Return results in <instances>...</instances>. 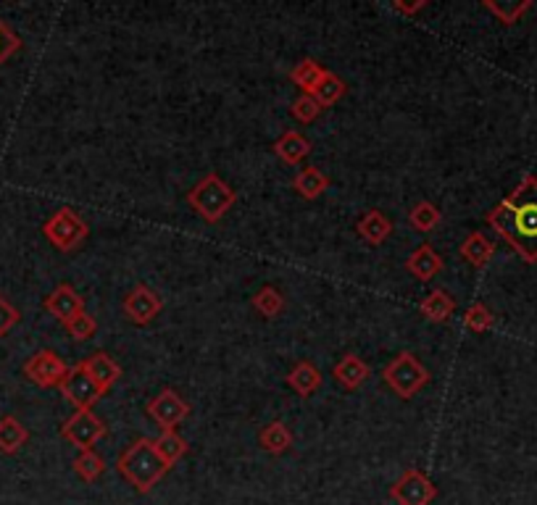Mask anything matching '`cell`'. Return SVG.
Instances as JSON below:
<instances>
[{
    "mask_svg": "<svg viewBox=\"0 0 537 505\" xmlns=\"http://www.w3.org/2000/svg\"><path fill=\"white\" fill-rule=\"evenodd\" d=\"M485 221L519 253L522 261L537 264V176L527 174Z\"/></svg>",
    "mask_w": 537,
    "mask_h": 505,
    "instance_id": "obj_1",
    "label": "cell"
},
{
    "mask_svg": "<svg viewBox=\"0 0 537 505\" xmlns=\"http://www.w3.org/2000/svg\"><path fill=\"white\" fill-rule=\"evenodd\" d=\"M116 472L122 473L137 492L148 495L171 469L161 461V455L153 447V439L140 437L119 455L116 461Z\"/></svg>",
    "mask_w": 537,
    "mask_h": 505,
    "instance_id": "obj_2",
    "label": "cell"
},
{
    "mask_svg": "<svg viewBox=\"0 0 537 505\" xmlns=\"http://www.w3.org/2000/svg\"><path fill=\"white\" fill-rule=\"evenodd\" d=\"M187 203H190V208L201 216L203 221L216 224V221H222L227 216V211L237 203V193L216 171H208L201 182L187 193Z\"/></svg>",
    "mask_w": 537,
    "mask_h": 505,
    "instance_id": "obj_3",
    "label": "cell"
},
{
    "mask_svg": "<svg viewBox=\"0 0 537 505\" xmlns=\"http://www.w3.org/2000/svg\"><path fill=\"white\" fill-rule=\"evenodd\" d=\"M382 379L398 398L411 401L416 398V392H422L430 384V371L414 353L403 350L382 369Z\"/></svg>",
    "mask_w": 537,
    "mask_h": 505,
    "instance_id": "obj_4",
    "label": "cell"
},
{
    "mask_svg": "<svg viewBox=\"0 0 537 505\" xmlns=\"http://www.w3.org/2000/svg\"><path fill=\"white\" fill-rule=\"evenodd\" d=\"M42 235H45V239H48L56 250L71 253V250H77V248L87 239L90 227H87V221H85L77 211H71V208H59V211L42 224Z\"/></svg>",
    "mask_w": 537,
    "mask_h": 505,
    "instance_id": "obj_5",
    "label": "cell"
},
{
    "mask_svg": "<svg viewBox=\"0 0 537 505\" xmlns=\"http://www.w3.org/2000/svg\"><path fill=\"white\" fill-rule=\"evenodd\" d=\"M61 437L79 450H93L105 437V424L93 410H74L61 427Z\"/></svg>",
    "mask_w": 537,
    "mask_h": 505,
    "instance_id": "obj_6",
    "label": "cell"
},
{
    "mask_svg": "<svg viewBox=\"0 0 537 505\" xmlns=\"http://www.w3.org/2000/svg\"><path fill=\"white\" fill-rule=\"evenodd\" d=\"M59 390H61V395L67 398L68 403L74 405V410H93V405L105 395L101 387L90 379V374L82 369L79 364H74L68 369L64 382L59 384Z\"/></svg>",
    "mask_w": 537,
    "mask_h": 505,
    "instance_id": "obj_7",
    "label": "cell"
},
{
    "mask_svg": "<svg viewBox=\"0 0 537 505\" xmlns=\"http://www.w3.org/2000/svg\"><path fill=\"white\" fill-rule=\"evenodd\" d=\"M148 416L156 421L161 432H177V427L190 416V405L177 390L167 387L148 403Z\"/></svg>",
    "mask_w": 537,
    "mask_h": 505,
    "instance_id": "obj_8",
    "label": "cell"
},
{
    "mask_svg": "<svg viewBox=\"0 0 537 505\" xmlns=\"http://www.w3.org/2000/svg\"><path fill=\"white\" fill-rule=\"evenodd\" d=\"M390 498L398 505H430L437 498V487L419 469H405L390 487Z\"/></svg>",
    "mask_w": 537,
    "mask_h": 505,
    "instance_id": "obj_9",
    "label": "cell"
},
{
    "mask_svg": "<svg viewBox=\"0 0 537 505\" xmlns=\"http://www.w3.org/2000/svg\"><path fill=\"white\" fill-rule=\"evenodd\" d=\"M68 369L71 366H67V361L59 353H53V350H37L32 358L24 364V376L32 384H37V387L48 390V387H59L64 382V376L68 374Z\"/></svg>",
    "mask_w": 537,
    "mask_h": 505,
    "instance_id": "obj_10",
    "label": "cell"
},
{
    "mask_svg": "<svg viewBox=\"0 0 537 505\" xmlns=\"http://www.w3.org/2000/svg\"><path fill=\"white\" fill-rule=\"evenodd\" d=\"M161 308H164V303H161L159 293L150 290L148 284H134L132 290L127 293V298H124V313L137 327L150 324L161 313Z\"/></svg>",
    "mask_w": 537,
    "mask_h": 505,
    "instance_id": "obj_11",
    "label": "cell"
},
{
    "mask_svg": "<svg viewBox=\"0 0 537 505\" xmlns=\"http://www.w3.org/2000/svg\"><path fill=\"white\" fill-rule=\"evenodd\" d=\"M45 311H48L50 316H56L61 324H67L74 316L85 313V298H82L71 284L64 282V284H59V287L45 298Z\"/></svg>",
    "mask_w": 537,
    "mask_h": 505,
    "instance_id": "obj_12",
    "label": "cell"
},
{
    "mask_svg": "<svg viewBox=\"0 0 537 505\" xmlns=\"http://www.w3.org/2000/svg\"><path fill=\"white\" fill-rule=\"evenodd\" d=\"M405 271L411 276H416L419 282H432L437 274L442 271V256L437 253L430 242H424L405 258Z\"/></svg>",
    "mask_w": 537,
    "mask_h": 505,
    "instance_id": "obj_13",
    "label": "cell"
},
{
    "mask_svg": "<svg viewBox=\"0 0 537 505\" xmlns=\"http://www.w3.org/2000/svg\"><path fill=\"white\" fill-rule=\"evenodd\" d=\"M79 366L90 374V379L101 387L103 392H108L119 379H122V366L108 356V353H93V356H87L85 361H79Z\"/></svg>",
    "mask_w": 537,
    "mask_h": 505,
    "instance_id": "obj_14",
    "label": "cell"
},
{
    "mask_svg": "<svg viewBox=\"0 0 537 505\" xmlns=\"http://www.w3.org/2000/svg\"><path fill=\"white\" fill-rule=\"evenodd\" d=\"M332 374H335V379L348 392H353V390H359V387L367 384V379H369V364L364 358H359L356 353H345L335 364Z\"/></svg>",
    "mask_w": 537,
    "mask_h": 505,
    "instance_id": "obj_15",
    "label": "cell"
},
{
    "mask_svg": "<svg viewBox=\"0 0 537 505\" xmlns=\"http://www.w3.org/2000/svg\"><path fill=\"white\" fill-rule=\"evenodd\" d=\"M459 253H461V258H464L469 266H474V269H485V266L493 261V256H496V245L482 235V232H469V235L464 237Z\"/></svg>",
    "mask_w": 537,
    "mask_h": 505,
    "instance_id": "obj_16",
    "label": "cell"
},
{
    "mask_svg": "<svg viewBox=\"0 0 537 505\" xmlns=\"http://www.w3.org/2000/svg\"><path fill=\"white\" fill-rule=\"evenodd\" d=\"M287 384L301 395V398H311L322 384H324V376H322V371L316 364H311V361H298L290 374H287Z\"/></svg>",
    "mask_w": 537,
    "mask_h": 505,
    "instance_id": "obj_17",
    "label": "cell"
},
{
    "mask_svg": "<svg viewBox=\"0 0 537 505\" xmlns=\"http://www.w3.org/2000/svg\"><path fill=\"white\" fill-rule=\"evenodd\" d=\"M293 190H298V195L305 201H316L330 190V176L316 167L301 168L293 179Z\"/></svg>",
    "mask_w": 537,
    "mask_h": 505,
    "instance_id": "obj_18",
    "label": "cell"
},
{
    "mask_svg": "<svg viewBox=\"0 0 537 505\" xmlns=\"http://www.w3.org/2000/svg\"><path fill=\"white\" fill-rule=\"evenodd\" d=\"M271 148H274L277 158H282V161H285V164H290V167H298L303 158L311 153V142H308L301 132H296V130L285 132V135L279 137Z\"/></svg>",
    "mask_w": 537,
    "mask_h": 505,
    "instance_id": "obj_19",
    "label": "cell"
},
{
    "mask_svg": "<svg viewBox=\"0 0 537 505\" xmlns=\"http://www.w3.org/2000/svg\"><path fill=\"white\" fill-rule=\"evenodd\" d=\"M356 232L361 235V239H367L369 245H382V242L390 237V232H393V224H390V219H387L382 211L371 208V211H367V213L359 219Z\"/></svg>",
    "mask_w": 537,
    "mask_h": 505,
    "instance_id": "obj_20",
    "label": "cell"
},
{
    "mask_svg": "<svg viewBox=\"0 0 537 505\" xmlns=\"http://www.w3.org/2000/svg\"><path fill=\"white\" fill-rule=\"evenodd\" d=\"M27 439H30V432L16 416H3L0 419V453L14 455V453H19L27 445Z\"/></svg>",
    "mask_w": 537,
    "mask_h": 505,
    "instance_id": "obj_21",
    "label": "cell"
},
{
    "mask_svg": "<svg viewBox=\"0 0 537 505\" xmlns=\"http://www.w3.org/2000/svg\"><path fill=\"white\" fill-rule=\"evenodd\" d=\"M345 90H348V85L337 77L335 71H327L324 68V74L319 77V82L311 90V98L319 103L322 108H332L345 95Z\"/></svg>",
    "mask_w": 537,
    "mask_h": 505,
    "instance_id": "obj_22",
    "label": "cell"
},
{
    "mask_svg": "<svg viewBox=\"0 0 537 505\" xmlns=\"http://www.w3.org/2000/svg\"><path fill=\"white\" fill-rule=\"evenodd\" d=\"M419 311H422V316H424L427 321L442 324V321H448V319L453 316L456 303H453V298H451L445 290H432V293L419 303Z\"/></svg>",
    "mask_w": 537,
    "mask_h": 505,
    "instance_id": "obj_23",
    "label": "cell"
},
{
    "mask_svg": "<svg viewBox=\"0 0 537 505\" xmlns=\"http://www.w3.org/2000/svg\"><path fill=\"white\" fill-rule=\"evenodd\" d=\"M153 447H156V453L161 455V461L167 464L168 469H174L190 450L185 437H179L177 432H161L159 437L153 439Z\"/></svg>",
    "mask_w": 537,
    "mask_h": 505,
    "instance_id": "obj_24",
    "label": "cell"
},
{
    "mask_svg": "<svg viewBox=\"0 0 537 505\" xmlns=\"http://www.w3.org/2000/svg\"><path fill=\"white\" fill-rule=\"evenodd\" d=\"M259 442L261 447L271 453V455H282L285 450H290L293 445V432L282 424V421H271L261 432H259Z\"/></svg>",
    "mask_w": 537,
    "mask_h": 505,
    "instance_id": "obj_25",
    "label": "cell"
},
{
    "mask_svg": "<svg viewBox=\"0 0 537 505\" xmlns=\"http://www.w3.org/2000/svg\"><path fill=\"white\" fill-rule=\"evenodd\" d=\"M250 305L264 316V319H277L282 311H285V295L271 287V284H264L253 298H250Z\"/></svg>",
    "mask_w": 537,
    "mask_h": 505,
    "instance_id": "obj_26",
    "label": "cell"
},
{
    "mask_svg": "<svg viewBox=\"0 0 537 505\" xmlns=\"http://www.w3.org/2000/svg\"><path fill=\"white\" fill-rule=\"evenodd\" d=\"M442 213L437 211L435 203L419 201L411 211H408V224L416 230V232H432L437 224H440Z\"/></svg>",
    "mask_w": 537,
    "mask_h": 505,
    "instance_id": "obj_27",
    "label": "cell"
},
{
    "mask_svg": "<svg viewBox=\"0 0 537 505\" xmlns=\"http://www.w3.org/2000/svg\"><path fill=\"white\" fill-rule=\"evenodd\" d=\"M482 5L498 19V22H504L505 27H511V24H516L530 8H532V0H522V3H496V0H482Z\"/></svg>",
    "mask_w": 537,
    "mask_h": 505,
    "instance_id": "obj_28",
    "label": "cell"
},
{
    "mask_svg": "<svg viewBox=\"0 0 537 505\" xmlns=\"http://www.w3.org/2000/svg\"><path fill=\"white\" fill-rule=\"evenodd\" d=\"M71 469H74V473H77L79 479L96 482V479L103 476V472H105V461H103L96 450H79V455L74 458Z\"/></svg>",
    "mask_w": 537,
    "mask_h": 505,
    "instance_id": "obj_29",
    "label": "cell"
},
{
    "mask_svg": "<svg viewBox=\"0 0 537 505\" xmlns=\"http://www.w3.org/2000/svg\"><path fill=\"white\" fill-rule=\"evenodd\" d=\"M324 74V68L319 61H314V59H303L298 67L290 71V79L298 85L303 90V95H311V90H314V85L319 82V77Z\"/></svg>",
    "mask_w": 537,
    "mask_h": 505,
    "instance_id": "obj_30",
    "label": "cell"
},
{
    "mask_svg": "<svg viewBox=\"0 0 537 505\" xmlns=\"http://www.w3.org/2000/svg\"><path fill=\"white\" fill-rule=\"evenodd\" d=\"M493 324H496V316H493V311L487 308L485 303H471L467 308V313H464V327L474 332V335H482V332H490L493 329Z\"/></svg>",
    "mask_w": 537,
    "mask_h": 505,
    "instance_id": "obj_31",
    "label": "cell"
},
{
    "mask_svg": "<svg viewBox=\"0 0 537 505\" xmlns=\"http://www.w3.org/2000/svg\"><path fill=\"white\" fill-rule=\"evenodd\" d=\"M322 105L314 101L311 95H298L293 105H290V113L301 122V124H311V122H316L319 116H322Z\"/></svg>",
    "mask_w": 537,
    "mask_h": 505,
    "instance_id": "obj_32",
    "label": "cell"
},
{
    "mask_svg": "<svg viewBox=\"0 0 537 505\" xmlns=\"http://www.w3.org/2000/svg\"><path fill=\"white\" fill-rule=\"evenodd\" d=\"M64 327H67L68 335L74 337V339H79V342H82V339H90V337L96 335V329H98V324H96V319H93L90 313H79V316H74V319L67 321Z\"/></svg>",
    "mask_w": 537,
    "mask_h": 505,
    "instance_id": "obj_33",
    "label": "cell"
},
{
    "mask_svg": "<svg viewBox=\"0 0 537 505\" xmlns=\"http://www.w3.org/2000/svg\"><path fill=\"white\" fill-rule=\"evenodd\" d=\"M16 50H22V37L16 32H11V27L0 19V67H3Z\"/></svg>",
    "mask_w": 537,
    "mask_h": 505,
    "instance_id": "obj_34",
    "label": "cell"
},
{
    "mask_svg": "<svg viewBox=\"0 0 537 505\" xmlns=\"http://www.w3.org/2000/svg\"><path fill=\"white\" fill-rule=\"evenodd\" d=\"M19 319H22V316H19V311L0 295V337L8 335V332L19 324Z\"/></svg>",
    "mask_w": 537,
    "mask_h": 505,
    "instance_id": "obj_35",
    "label": "cell"
},
{
    "mask_svg": "<svg viewBox=\"0 0 537 505\" xmlns=\"http://www.w3.org/2000/svg\"><path fill=\"white\" fill-rule=\"evenodd\" d=\"M422 8H427V0H419V3H403V0H396V3H393V11L405 14V16H411V14H416V11H422Z\"/></svg>",
    "mask_w": 537,
    "mask_h": 505,
    "instance_id": "obj_36",
    "label": "cell"
}]
</instances>
